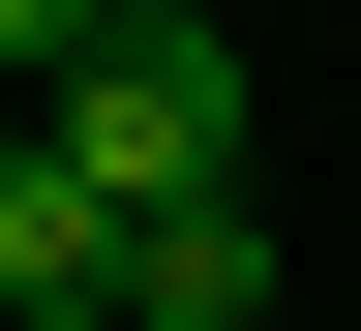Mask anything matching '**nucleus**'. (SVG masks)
Listing matches in <instances>:
<instances>
[{
  "label": "nucleus",
  "mask_w": 361,
  "mask_h": 331,
  "mask_svg": "<svg viewBox=\"0 0 361 331\" xmlns=\"http://www.w3.org/2000/svg\"><path fill=\"white\" fill-rule=\"evenodd\" d=\"M0 61H30V151H61V181L241 211V30H180V0H30Z\"/></svg>",
  "instance_id": "f257e3e1"
},
{
  "label": "nucleus",
  "mask_w": 361,
  "mask_h": 331,
  "mask_svg": "<svg viewBox=\"0 0 361 331\" xmlns=\"http://www.w3.org/2000/svg\"><path fill=\"white\" fill-rule=\"evenodd\" d=\"M121 331H271V181H241V211H151V271H121Z\"/></svg>",
  "instance_id": "f03ea898"
}]
</instances>
